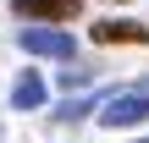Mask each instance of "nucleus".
Listing matches in <instances>:
<instances>
[{
	"mask_svg": "<svg viewBox=\"0 0 149 143\" xmlns=\"http://www.w3.org/2000/svg\"><path fill=\"white\" fill-rule=\"evenodd\" d=\"M144 116H149V83H138V88H122V94H111V99L100 105V127H111V132L138 127Z\"/></svg>",
	"mask_w": 149,
	"mask_h": 143,
	"instance_id": "obj_1",
	"label": "nucleus"
},
{
	"mask_svg": "<svg viewBox=\"0 0 149 143\" xmlns=\"http://www.w3.org/2000/svg\"><path fill=\"white\" fill-rule=\"evenodd\" d=\"M17 44H22L28 55H50V61H72V50H77V39H72L66 28H22Z\"/></svg>",
	"mask_w": 149,
	"mask_h": 143,
	"instance_id": "obj_2",
	"label": "nucleus"
},
{
	"mask_svg": "<svg viewBox=\"0 0 149 143\" xmlns=\"http://www.w3.org/2000/svg\"><path fill=\"white\" fill-rule=\"evenodd\" d=\"M11 11L33 28H55V22H72L83 11V0H11Z\"/></svg>",
	"mask_w": 149,
	"mask_h": 143,
	"instance_id": "obj_3",
	"label": "nucleus"
},
{
	"mask_svg": "<svg viewBox=\"0 0 149 143\" xmlns=\"http://www.w3.org/2000/svg\"><path fill=\"white\" fill-rule=\"evenodd\" d=\"M94 44H149V28L111 17V22H94Z\"/></svg>",
	"mask_w": 149,
	"mask_h": 143,
	"instance_id": "obj_4",
	"label": "nucleus"
},
{
	"mask_svg": "<svg viewBox=\"0 0 149 143\" xmlns=\"http://www.w3.org/2000/svg\"><path fill=\"white\" fill-rule=\"evenodd\" d=\"M44 105V77L39 72H22L17 88H11V110H39Z\"/></svg>",
	"mask_w": 149,
	"mask_h": 143,
	"instance_id": "obj_5",
	"label": "nucleus"
},
{
	"mask_svg": "<svg viewBox=\"0 0 149 143\" xmlns=\"http://www.w3.org/2000/svg\"><path fill=\"white\" fill-rule=\"evenodd\" d=\"M83 116H94V99H66L61 105V121H83Z\"/></svg>",
	"mask_w": 149,
	"mask_h": 143,
	"instance_id": "obj_6",
	"label": "nucleus"
}]
</instances>
